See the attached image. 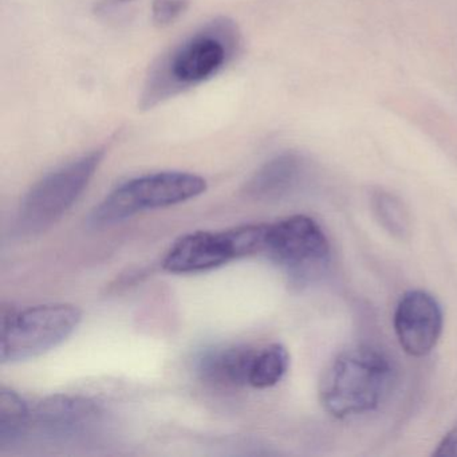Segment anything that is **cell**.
<instances>
[{"mask_svg": "<svg viewBox=\"0 0 457 457\" xmlns=\"http://www.w3.org/2000/svg\"><path fill=\"white\" fill-rule=\"evenodd\" d=\"M239 29L228 18H216L170 47L152 66L138 106L143 111L199 87L218 76L239 52Z\"/></svg>", "mask_w": 457, "mask_h": 457, "instance_id": "1", "label": "cell"}, {"mask_svg": "<svg viewBox=\"0 0 457 457\" xmlns=\"http://www.w3.org/2000/svg\"><path fill=\"white\" fill-rule=\"evenodd\" d=\"M395 370L389 358L370 346H355L337 355L323 373L320 398L337 419L378 408L392 387Z\"/></svg>", "mask_w": 457, "mask_h": 457, "instance_id": "2", "label": "cell"}, {"mask_svg": "<svg viewBox=\"0 0 457 457\" xmlns=\"http://www.w3.org/2000/svg\"><path fill=\"white\" fill-rule=\"evenodd\" d=\"M207 188V180L191 172L167 170L140 176L113 189L93 210L90 220L97 227L112 226L144 211L188 202L204 194Z\"/></svg>", "mask_w": 457, "mask_h": 457, "instance_id": "3", "label": "cell"}, {"mask_svg": "<svg viewBox=\"0 0 457 457\" xmlns=\"http://www.w3.org/2000/svg\"><path fill=\"white\" fill-rule=\"evenodd\" d=\"M104 157V149L90 152L34 184L18 210L17 231L30 237L54 226L81 196Z\"/></svg>", "mask_w": 457, "mask_h": 457, "instance_id": "4", "label": "cell"}, {"mask_svg": "<svg viewBox=\"0 0 457 457\" xmlns=\"http://www.w3.org/2000/svg\"><path fill=\"white\" fill-rule=\"evenodd\" d=\"M81 320V310L69 303L39 304L22 312H4L0 361L6 365L39 357L71 338Z\"/></svg>", "mask_w": 457, "mask_h": 457, "instance_id": "5", "label": "cell"}, {"mask_svg": "<svg viewBox=\"0 0 457 457\" xmlns=\"http://www.w3.org/2000/svg\"><path fill=\"white\" fill-rule=\"evenodd\" d=\"M296 285H307L325 272L330 262L328 237L314 219L290 216L266 224L263 253Z\"/></svg>", "mask_w": 457, "mask_h": 457, "instance_id": "6", "label": "cell"}, {"mask_svg": "<svg viewBox=\"0 0 457 457\" xmlns=\"http://www.w3.org/2000/svg\"><path fill=\"white\" fill-rule=\"evenodd\" d=\"M266 224H248L226 231L184 235L168 250L162 267L170 274H199L235 259L263 253Z\"/></svg>", "mask_w": 457, "mask_h": 457, "instance_id": "7", "label": "cell"}, {"mask_svg": "<svg viewBox=\"0 0 457 457\" xmlns=\"http://www.w3.org/2000/svg\"><path fill=\"white\" fill-rule=\"evenodd\" d=\"M103 408L84 395H54L31 409L30 432L54 443L81 440L103 422Z\"/></svg>", "mask_w": 457, "mask_h": 457, "instance_id": "8", "label": "cell"}, {"mask_svg": "<svg viewBox=\"0 0 457 457\" xmlns=\"http://www.w3.org/2000/svg\"><path fill=\"white\" fill-rule=\"evenodd\" d=\"M395 331L401 347L411 357L429 354L443 333L444 315L435 296L422 290L408 291L395 312Z\"/></svg>", "mask_w": 457, "mask_h": 457, "instance_id": "9", "label": "cell"}, {"mask_svg": "<svg viewBox=\"0 0 457 457\" xmlns=\"http://www.w3.org/2000/svg\"><path fill=\"white\" fill-rule=\"evenodd\" d=\"M309 170L306 157L296 152H285L256 170L245 186V194L258 202H278L293 194Z\"/></svg>", "mask_w": 457, "mask_h": 457, "instance_id": "10", "label": "cell"}, {"mask_svg": "<svg viewBox=\"0 0 457 457\" xmlns=\"http://www.w3.org/2000/svg\"><path fill=\"white\" fill-rule=\"evenodd\" d=\"M256 350L248 345L213 347L200 357L197 374L203 382L218 389L247 386Z\"/></svg>", "mask_w": 457, "mask_h": 457, "instance_id": "11", "label": "cell"}, {"mask_svg": "<svg viewBox=\"0 0 457 457\" xmlns=\"http://www.w3.org/2000/svg\"><path fill=\"white\" fill-rule=\"evenodd\" d=\"M31 408L10 387L0 390V448L17 445L30 433Z\"/></svg>", "mask_w": 457, "mask_h": 457, "instance_id": "12", "label": "cell"}, {"mask_svg": "<svg viewBox=\"0 0 457 457\" xmlns=\"http://www.w3.org/2000/svg\"><path fill=\"white\" fill-rule=\"evenodd\" d=\"M290 366V354L282 344H270L256 350L248 386L267 389L282 381Z\"/></svg>", "mask_w": 457, "mask_h": 457, "instance_id": "13", "label": "cell"}, {"mask_svg": "<svg viewBox=\"0 0 457 457\" xmlns=\"http://www.w3.org/2000/svg\"><path fill=\"white\" fill-rule=\"evenodd\" d=\"M371 208L377 220L390 235L400 240L411 237V216L403 203L395 195L377 189L371 195Z\"/></svg>", "mask_w": 457, "mask_h": 457, "instance_id": "14", "label": "cell"}, {"mask_svg": "<svg viewBox=\"0 0 457 457\" xmlns=\"http://www.w3.org/2000/svg\"><path fill=\"white\" fill-rule=\"evenodd\" d=\"M191 0H154L152 20L159 28L173 25L188 9Z\"/></svg>", "mask_w": 457, "mask_h": 457, "instance_id": "15", "label": "cell"}, {"mask_svg": "<svg viewBox=\"0 0 457 457\" xmlns=\"http://www.w3.org/2000/svg\"><path fill=\"white\" fill-rule=\"evenodd\" d=\"M433 456H457V424L444 436Z\"/></svg>", "mask_w": 457, "mask_h": 457, "instance_id": "16", "label": "cell"}, {"mask_svg": "<svg viewBox=\"0 0 457 457\" xmlns=\"http://www.w3.org/2000/svg\"><path fill=\"white\" fill-rule=\"evenodd\" d=\"M132 0H101L100 4L97 6L98 12H106L109 10L117 9V7L125 6Z\"/></svg>", "mask_w": 457, "mask_h": 457, "instance_id": "17", "label": "cell"}]
</instances>
